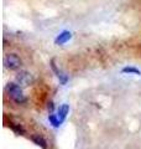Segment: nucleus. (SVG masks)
<instances>
[{
  "mask_svg": "<svg viewBox=\"0 0 141 149\" xmlns=\"http://www.w3.org/2000/svg\"><path fill=\"white\" fill-rule=\"evenodd\" d=\"M6 91H8V95L9 97L15 102L17 104H22V103H26V97L24 95V92L21 90V87L19 86V83H14V82H10L8 83L6 86Z\"/></svg>",
  "mask_w": 141,
  "mask_h": 149,
  "instance_id": "nucleus-1",
  "label": "nucleus"
},
{
  "mask_svg": "<svg viewBox=\"0 0 141 149\" xmlns=\"http://www.w3.org/2000/svg\"><path fill=\"white\" fill-rule=\"evenodd\" d=\"M22 61L21 58L19 57L16 54H8L5 57H4V66L8 70H11V71H16L21 67Z\"/></svg>",
  "mask_w": 141,
  "mask_h": 149,
  "instance_id": "nucleus-2",
  "label": "nucleus"
},
{
  "mask_svg": "<svg viewBox=\"0 0 141 149\" xmlns=\"http://www.w3.org/2000/svg\"><path fill=\"white\" fill-rule=\"evenodd\" d=\"M16 83H19V85H21V86H30L34 83L35 81V78L34 76L30 73V72H27V71H20L17 74H16Z\"/></svg>",
  "mask_w": 141,
  "mask_h": 149,
  "instance_id": "nucleus-3",
  "label": "nucleus"
},
{
  "mask_svg": "<svg viewBox=\"0 0 141 149\" xmlns=\"http://www.w3.org/2000/svg\"><path fill=\"white\" fill-rule=\"evenodd\" d=\"M70 37H72V34H70L69 31H63V32H61L57 37H56L55 44L56 45H63V44L67 42Z\"/></svg>",
  "mask_w": 141,
  "mask_h": 149,
  "instance_id": "nucleus-4",
  "label": "nucleus"
},
{
  "mask_svg": "<svg viewBox=\"0 0 141 149\" xmlns=\"http://www.w3.org/2000/svg\"><path fill=\"white\" fill-rule=\"evenodd\" d=\"M31 141L34 142V143L36 144V146L41 147L42 149H48V144H47L46 139H45L44 137H41L40 134H36V136H32V137H31Z\"/></svg>",
  "mask_w": 141,
  "mask_h": 149,
  "instance_id": "nucleus-5",
  "label": "nucleus"
},
{
  "mask_svg": "<svg viewBox=\"0 0 141 149\" xmlns=\"http://www.w3.org/2000/svg\"><path fill=\"white\" fill-rule=\"evenodd\" d=\"M68 112H69V106L68 104H62L58 108V118H59V122L61 123H63L64 122V119L66 117H67V114H68Z\"/></svg>",
  "mask_w": 141,
  "mask_h": 149,
  "instance_id": "nucleus-6",
  "label": "nucleus"
},
{
  "mask_svg": "<svg viewBox=\"0 0 141 149\" xmlns=\"http://www.w3.org/2000/svg\"><path fill=\"white\" fill-rule=\"evenodd\" d=\"M9 127H10L16 134H20V136H24V134H25V129H24V127L21 124L14 123V122H9Z\"/></svg>",
  "mask_w": 141,
  "mask_h": 149,
  "instance_id": "nucleus-7",
  "label": "nucleus"
},
{
  "mask_svg": "<svg viewBox=\"0 0 141 149\" xmlns=\"http://www.w3.org/2000/svg\"><path fill=\"white\" fill-rule=\"evenodd\" d=\"M48 120H50V123L52 124L55 128H58L59 125H61V122H59L58 116H55V114H52V113H50V116H48Z\"/></svg>",
  "mask_w": 141,
  "mask_h": 149,
  "instance_id": "nucleus-8",
  "label": "nucleus"
},
{
  "mask_svg": "<svg viewBox=\"0 0 141 149\" xmlns=\"http://www.w3.org/2000/svg\"><path fill=\"white\" fill-rule=\"evenodd\" d=\"M50 65H51V68H52V71L56 73V76H59L61 73H62V71H59V68L57 67V65H56V60L55 58H52L51 60V62H50Z\"/></svg>",
  "mask_w": 141,
  "mask_h": 149,
  "instance_id": "nucleus-9",
  "label": "nucleus"
},
{
  "mask_svg": "<svg viewBox=\"0 0 141 149\" xmlns=\"http://www.w3.org/2000/svg\"><path fill=\"white\" fill-rule=\"evenodd\" d=\"M121 72H123V73H135V74H140L141 73L139 70L135 68V67H124Z\"/></svg>",
  "mask_w": 141,
  "mask_h": 149,
  "instance_id": "nucleus-10",
  "label": "nucleus"
},
{
  "mask_svg": "<svg viewBox=\"0 0 141 149\" xmlns=\"http://www.w3.org/2000/svg\"><path fill=\"white\" fill-rule=\"evenodd\" d=\"M53 109H55V104H53V102H52V101H48V102H47V111H48L50 113H52Z\"/></svg>",
  "mask_w": 141,
  "mask_h": 149,
  "instance_id": "nucleus-11",
  "label": "nucleus"
}]
</instances>
